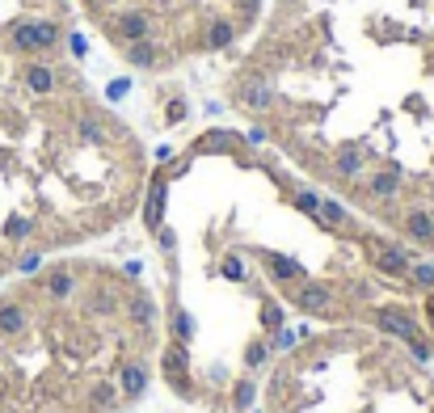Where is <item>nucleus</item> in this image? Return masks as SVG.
Masks as SVG:
<instances>
[{
  "instance_id": "obj_7",
  "label": "nucleus",
  "mask_w": 434,
  "mask_h": 413,
  "mask_svg": "<svg viewBox=\"0 0 434 413\" xmlns=\"http://www.w3.org/2000/svg\"><path fill=\"white\" fill-rule=\"evenodd\" d=\"M295 308L299 312H329L334 308V295L325 282H299L295 287Z\"/></svg>"
},
{
  "instance_id": "obj_25",
  "label": "nucleus",
  "mask_w": 434,
  "mask_h": 413,
  "mask_svg": "<svg viewBox=\"0 0 434 413\" xmlns=\"http://www.w3.org/2000/svg\"><path fill=\"white\" fill-rule=\"evenodd\" d=\"M186 118V101H169V123H182Z\"/></svg>"
},
{
  "instance_id": "obj_12",
  "label": "nucleus",
  "mask_w": 434,
  "mask_h": 413,
  "mask_svg": "<svg viewBox=\"0 0 434 413\" xmlns=\"http://www.w3.org/2000/svg\"><path fill=\"white\" fill-rule=\"evenodd\" d=\"M266 266H270V275L279 278V282H299V278H304L299 262H291L283 253H266Z\"/></svg>"
},
{
  "instance_id": "obj_11",
  "label": "nucleus",
  "mask_w": 434,
  "mask_h": 413,
  "mask_svg": "<svg viewBox=\"0 0 434 413\" xmlns=\"http://www.w3.org/2000/svg\"><path fill=\"white\" fill-rule=\"evenodd\" d=\"M160 363H165V375L173 379V388H177V392H186V350H182V342H177V346H169Z\"/></svg>"
},
{
  "instance_id": "obj_20",
  "label": "nucleus",
  "mask_w": 434,
  "mask_h": 413,
  "mask_svg": "<svg viewBox=\"0 0 434 413\" xmlns=\"http://www.w3.org/2000/svg\"><path fill=\"white\" fill-rule=\"evenodd\" d=\"M270 101H274V93L266 89V85H253L249 97H244V106H249V110H270Z\"/></svg>"
},
{
  "instance_id": "obj_8",
  "label": "nucleus",
  "mask_w": 434,
  "mask_h": 413,
  "mask_svg": "<svg viewBox=\"0 0 434 413\" xmlns=\"http://www.w3.org/2000/svg\"><path fill=\"white\" fill-rule=\"evenodd\" d=\"M396 190H401V169H380V173H371V178H367V194H371L376 203L396 198Z\"/></svg>"
},
{
  "instance_id": "obj_4",
  "label": "nucleus",
  "mask_w": 434,
  "mask_h": 413,
  "mask_svg": "<svg viewBox=\"0 0 434 413\" xmlns=\"http://www.w3.org/2000/svg\"><path fill=\"white\" fill-rule=\"evenodd\" d=\"M21 89L30 93V97H51V93L59 89V76H55V68H51L47 59H30L21 68Z\"/></svg>"
},
{
  "instance_id": "obj_13",
  "label": "nucleus",
  "mask_w": 434,
  "mask_h": 413,
  "mask_svg": "<svg viewBox=\"0 0 434 413\" xmlns=\"http://www.w3.org/2000/svg\"><path fill=\"white\" fill-rule=\"evenodd\" d=\"M334 173H338V178H346V182H350V178H358V173H363V152L341 148L338 160H334Z\"/></svg>"
},
{
  "instance_id": "obj_1",
  "label": "nucleus",
  "mask_w": 434,
  "mask_h": 413,
  "mask_svg": "<svg viewBox=\"0 0 434 413\" xmlns=\"http://www.w3.org/2000/svg\"><path fill=\"white\" fill-rule=\"evenodd\" d=\"M63 39V30H59V21H51V17H30V21H13L9 26V46L17 51V55H30V59H38V55H51L55 46Z\"/></svg>"
},
{
  "instance_id": "obj_22",
  "label": "nucleus",
  "mask_w": 434,
  "mask_h": 413,
  "mask_svg": "<svg viewBox=\"0 0 434 413\" xmlns=\"http://www.w3.org/2000/svg\"><path fill=\"white\" fill-rule=\"evenodd\" d=\"M409 278H413L418 287H430L434 291V266L430 262H413V266H409Z\"/></svg>"
},
{
  "instance_id": "obj_5",
  "label": "nucleus",
  "mask_w": 434,
  "mask_h": 413,
  "mask_svg": "<svg viewBox=\"0 0 434 413\" xmlns=\"http://www.w3.org/2000/svg\"><path fill=\"white\" fill-rule=\"evenodd\" d=\"M376 325L384 329V333H392V337H401L405 346H413V342H422V329H418V321L405 312V308H384L380 317H376Z\"/></svg>"
},
{
  "instance_id": "obj_6",
  "label": "nucleus",
  "mask_w": 434,
  "mask_h": 413,
  "mask_svg": "<svg viewBox=\"0 0 434 413\" xmlns=\"http://www.w3.org/2000/svg\"><path fill=\"white\" fill-rule=\"evenodd\" d=\"M38 287H43V295H47L51 304H68L76 295V270L55 266V270H47V275L38 278Z\"/></svg>"
},
{
  "instance_id": "obj_16",
  "label": "nucleus",
  "mask_w": 434,
  "mask_h": 413,
  "mask_svg": "<svg viewBox=\"0 0 434 413\" xmlns=\"http://www.w3.org/2000/svg\"><path fill=\"white\" fill-rule=\"evenodd\" d=\"M123 51H127V63H135V68H152V63L160 59L156 46H152V39H144V43H127Z\"/></svg>"
},
{
  "instance_id": "obj_24",
  "label": "nucleus",
  "mask_w": 434,
  "mask_h": 413,
  "mask_svg": "<svg viewBox=\"0 0 434 413\" xmlns=\"http://www.w3.org/2000/svg\"><path fill=\"white\" fill-rule=\"evenodd\" d=\"M224 275L232 278V282H241L244 278V262L241 258H224Z\"/></svg>"
},
{
  "instance_id": "obj_21",
  "label": "nucleus",
  "mask_w": 434,
  "mask_h": 413,
  "mask_svg": "<svg viewBox=\"0 0 434 413\" xmlns=\"http://www.w3.org/2000/svg\"><path fill=\"white\" fill-rule=\"evenodd\" d=\"M295 207H299L304 215H321V198H316V190H295Z\"/></svg>"
},
{
  "instance_id": "obj_15",
  "label": "nucleus",
  "mask_w": 434,
  "mask_h": 413,
  "mask_svg": "<svg viewBox=\"0 0 434 413\" xmlns=\"http://www.w3.org/2000/svg\"><path fill=\"white\" fill-rule=\"evenodd\" d=\"M0 413H30L26 392H17L9 379H0Z\"/></svg>"
},
{
  "instance_id": "obj_19",
  "label": "nucleus",
  "mask_w": 434,
  "mask_h": 413,
  "mask_svg": "<svg viewBox=\"0 0 434 413\" xmlns=\"http://www.w3.org/2000/svg\"><path fill=\"white\" fill-rule=\"evenodd\" d=\"M160 207H165V182L152 185V198H148V228H160Z\"/></svg>"
},
{
  "instance_id": "obj_23",
  "label": "nucleus",
  "mask_w": 434,
  "mask_h": 413,
  "mask_svg": "<svg viewBox=\"0 0 434 413\" xmlns=\"http://www.w3.org/2000/svg\"><path fill=\"white\" fill-rule=\"evenodd\" d=\"M173 329H177V342H186V337H190V333H194V325H190V312H182V308H177V312H173Z\"/></svg>"
},
{
  "instance_id": "obj_3",
  "label": "nucleus",
  "mask_w": 434,
  "mask_h": 413,
  "mask_svg": "<svg viewBox=\"0 0 434 413\" xmlns=\"http://www.w3.org/2000/svg\"><path fill=\"white\" fill-rule=\"evenodd\" d=\"M152 26H156V17L148 13V9H123L118 17H114V34H118V43H144L152 39Z\"/></svg>"
},
{
  "instance_id": "obj_17",
  "label": "nucleus",
  "mask_w": 434,
  "mask_h": 413,
  "mask_svg": "<svg viewBox=\"0 0 434 413\" xmlns=\"http://www.w3.org/2000/svg\"><path fill=\"white\" fill-rule=\"evenodd\" d=\"M232 39H237V26H232V21H211V26H207V46H211V51H224Z\"/></svg>"
},
{
  "instance_id": "obj_14",
  "label": "nucleus",
  "mask_w": 434,
  "mask_h": 413,
  "mask_svg": "<svg viewBox=\"0 0 434 413\" xmlns=\"http://www.w3.org/2000/svg\"><path fill=\"white\" fill-rule=\"evenodd\" d=\"M152 312H156V308H152V300H148L144 291H135V295L127 300V317H131V325L148 329V325H152Z\"/></svg>"
},
{
  "instance_id": "obj_27",
  "label": "nucleus",
  "mask_w": 434,
  "mask_h": 413,
  "mask_svg": "<svg viewBox=\"0 0 434 413\" xmlns=\"http://www.w3.org/2000/svg\"><path fill=\"white\" fill-rule=\"evenodd\" d=\"M426 325H430V333H434V291H430V300H426Z\"/></svg>"
},
{
  "instance_id": "obj_9",
  "label": "nucleus",
  "mask_w": 434,
  "mask_h": 413,
  "mask_svg": "<svg viewBox=\"0 0 434 413\" xmlns=\"http://www.w3.org/2000/svg\"><path fill=\"white\" fill-rule=\"evenodd\" d=\"M118 388H123V397L127 401H135L140 392L148 388V367L140 359H131V363H123V375H118Z\"/></svg>"
},
{
  "instance_id": "obj_2",
  "label": "nucleus",
  "mask_w": 434,
  "mask_h": 413,
  "mask_svg": "<svg viewBox=\"0 0 434 413\" xmlns=\"http://www.w3.org/2000/svg\"><path fill=\"white\" fill-rule=\"evenodd\" d=\"M367 253H371V262H376V270H380V275H388V278H409V266H413L409 249L388 245V240H367Z\"/></svg>"
},
{
  "instance_id": "obj_26",
  "label": "nucleus",
  "mask_w": 434,
  "mask_h": 413,
  "mask_svg": "<svg viewBox=\"0 0 434 413\" xmlns=\"http://www.w3.org/2000/svg\"><path fill=\"white\" fill-rule=\"evenodd\" d=\"M249 401H253V384L244 379L241 388H237V405H249Z\"/></svg>"
},
{
  "instance_id": "obj_18",
  "label": "nucleus",
  "mask_w": 434,
  "mask_h": 413,
  "mask_svg": "<svg viewBox=\"0 0 434 413\" xmlns=\"http://www.w3.org/2000/svg\"><path fill=\"white\" fill-rule=\"evenodd\" d=\"M316 220H325L329 228H350V215H346V207L334 203V198H321V215Z\"/></svg>"
},
{
  "instance_id": "obj_10",
  "label": "nucleus",
  "mask_w": 434,
  "mask_h": 413,
  "mask_svg": "<svg viewBox=\"0 0 434 413\" xmlns=\"http://www.w3.org/2000/svg\"><path fill=\"white\" fill-rule=\"evenodd\" d=\"M401 224H405V232H409L418 245H434V215L430 211H409Z\"/></svg>"
}]
</instances>
